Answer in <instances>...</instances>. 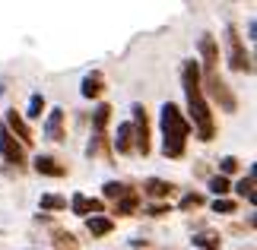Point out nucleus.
<instances>
[{
	"label": "nucleus",
	"mask_w": 257,
	"mask_h": 250,
	"mask_svg": "<svg viewBox=\"0 0 257 250\" xmlns=\"http://www.w3.org/2000/svg\"><path fill=\"white\" fill-rule=\"evenodd\" d=\"M235 209H238V206H235L232 199H225V196H222V199H216V203H213V212H219V215H232Z\"/></svg>",
	"instance_id": "nucleus-26"
},
{
	"label": "nucleus",
	"mask_w": 257,
	"mask_h": 250,
	"mask_svg": "<svg viewBox=\"0 0 257 250\" xmlns=\"http://www.w3.org/2000/svg\"><path fill=\"white\" fill-rule=\"evenodd\" d=\"M137 206H140V193H137L134 187L127 190L121 199H114V212H117V215H134V212H137Z\"/></svg>",
	"instance_id": "nucleus-14"
},
{
	"label": "nucleus",
	"mask_w": 257,
	"mask_h": 250,
	"mask_svg": "<svg viewBox=\"0 0 257 250\" xmlns=\"http://www.w3.org/2000/svg\"><path fill=\"white\" fill-rule=\"evenodd\" d=\"M254 32H257V23H254V19H251V23H248V38H251V42H254V38H257Z\"/></svg>",
	"instance_id": "nucleus-28"
},
{
	"label": "nucleus",
	"mask_w": 257,
	"mask_h": 250,
	"mask_svg": "<svg viewBox=\"0 0 257 250\" xmlns=\"http://www.w3.org/2000/svg\"><path fill=\"white\" fill-rule=\"evenodd\" d=\"M200 57H203V76H200V83H206V92L219 102L222 111H235V108H238V98H235V92L229 89V83H225L222 73H219V48H216L213 35H203L200 38Z\"/></svg>",
	"instance_id": "nucleus-2"
},
{
	"label": "nucleus",
	"mask_w": 257,
	"mask_h": 250,
	"mask_svg": "<svg viewBox=\"0 0 257 250\" xmlns=\"http://www.w3.org/2000/svg\"><path fill=\"white\" fill-rule=\"evenodd\" d=\"M0 155H4L10 165H16V168H26V146L19 143V139H16L13 133H10L7 127L0 130Z\"/></svg>",
	"instance_id": "nucleus-6"
},
{
	"label": "nucleus",
	"mask_w": 257,
	"mask_h": 250,
	"mask_svg": "<svg viewBox=\"0 0 257 250\" xmlns=\"http://www.w3.org/2000/svg\"><path fill=\"white\" fill-rule=\"evenodd\" d=\"M102 89H105V76L98 73V70H92V73L83 76V86H80L83 98H98V95H102Z\"/></svg>",
	"instance_id": "nucleus-11"
},
{
	"label": "nucleus",
	"mask_w": 257,
	"mask_h": 250,
	"mask_svg": "<svg viewBox=\"0 0 257 250\" xmlns=\"http://www.w3.org/2000/svg\"><path fill=\"white\" fill-rule=\"evenodd\" d=\"M235 190H238V196H244L248 203H254V168H248V174L235 184Z\"/></svg>",
	"instance_id": "nucleus-18"
},
{
	"label": "nucleus",
	"mask_w": 257,
	"mask_h": 250,
	"mask_svg": "<svg viewBox=\"0 0 257 250\" xmlns=\"http://www.w3.org/2000/svg\"><path fill=\"white\" fill-rule=\"evenodd\" d=\"M134 149L140 155H150V117L143 105H134Z\"/></svg>",
	"instance_id": "nucleus-5"
},
{
	"label": "nucleus",
	"mask_w": 257,
	"mask_h": 250,
	"mask_svg": "<svg viewBox=\"0 0 257 250\" xmlns=\"http://www.w3.org/2000/svg\"><path fill=\"white\" fill-rule=\"evenodd\" d=\"M32 168H35L38 174H45V177H64V174H67V168L57 162L54 155H35Z\"/></svg>",
	"instance_id": "nucleus-10"
},
{
	"label": "nucleus",
	"mask_w": 257,
	"mask_h": 250,
	"mask_svg": "<svg viewBox=\"0 0 257 250\" xmlns=\"http://www.w3.org/2000/svg\"><path fill=\"white\" fill-rule=\"evenodd\" d=\"M51 241H54V247H61V250H76V247H80V241H76L70 231H54Z\"/></svg>",
	"instance_id": "nucleus-19"
},
{
	"label": "nucleus",
	"mask_w": 257,
	"mask_h": 250,
	"mask_svg": "<svg viewBox=\"0 0 257 250\" xmlns=\"http://www.w3.org/2000/svg\"><path fill=\"white\" fill-rule=\"evenodd\" d=\"M45 136L54 139V143H61V139H64V111H61V108H54V111L48 114V121H45Z\"/></svg>",
	"instance_id": "nucleus-12"
},
{
	"label": "nucleus",
	"mask_w": 257,
	"mask_h": 250,
	"mask_svg": "<svg viewBox=\"0 0 257 250\" xmlns=\"http://www.w3.org/2000/svg\"><path fill=\"white\" fill-rule=\"evenodd\" d=\"M175 190L172 181H162V177H146V184H143V193L146 196H153V199H165Z\"/></svg>",
	"instance_id": "nucleus-13"
},
{
	"label": "nucleus",
	"mask_w": 257,
	"mask_h": 250,
	"mask_svg": "<svg viewBox=\"0 0 257 250\" xmlns=\"http://www.w3.org/2000/svg\"><path fill=\"white\" fill-rule=\"evenodd\" d=\"M197 206H203V193H184L181 203H178L181 212H191V209H197Z\"/></svg>",
	"instance_id": "nucleus-21"
},
{
	"label": "nucleus",
	"mask_w": 257,
	"mask_h": 250,
	"mask_svg": "<svg viewBox=\"0 0 257 250\" xmlns=\"http://www.w3.org/2000/svg\"><path fill=\"white\" fill-rule=\"evenodd\" d=\"M114 149H117V152H134V127L131 124H121V127H117Z\"/></svg>",
	"instance_id": "nucleus-16"
},
{
	"label": "nucleus",
	"mask_w": 257,
	"mask_h": 250,
	"mask_svg": "<svg viewBox=\"0 0 257 250\" xmlns=\"http://www.w3.org/2000/svg\"><path fill=\"white\" fill-rule=\"evenodd\" d=\"M86 231L92 234V237H105V234L114 231V222H111V218H105V215H92V218H86Z\"/></svg>",
	"instance_id": "nucleus-15"
},
{
	"label": "nucleus",
	"mask_w": 257,
	"mask_h": 250,
	"mask_svg": "<svg viewBox=\"0 0 257 250\" xmlns=\"http://www.w3.org/2000/svg\"><path fill=\"white\" fill-rule=\"evenodd\" d=\"M238 165H241V162H238L235 155H222V158H219V174H222V177H229V174L238 171Z\"/></svg>",
	"instance_id": "nucleus-23"
},
{
	"label": "nucleus",
	"mask_w": 257,
	"mask_h": 250,
	"mask_svg": "<svg viewBox=\"0 0 257 250\" xmlns=\"http://www.w3.org/2000/svg\"><path fill=\"white\" fill-rule=\"evenodd\" d=\"M159 121H162V152H165V158H181L184 149H187V136H191L187 117L181 114L178 105L165 102Z\"/></svg>",
	"instance_id": "nucleus-3"
},
{
	"label": "nucleus",
	"mask_w": 257,
	"mask_h": 250,
	"mask_svg": "<svg viewBox=\"0 0 257 250\" xmlns=\"http://www.w3.org/2000/svg\"><path fill=\"white\" fill-rule=\"evenodd\" d=\"M127 190H131V187L121 184V181H108V184H105V196H108V199H121Z\"/></svg>",
	"instance_id": "nucleus-24"
},
{
	"label": "nucleus",
	"mask_w": 257,
	"mask_h": 250,
	"mask_svg": "<svg viewBox=\"0 0 257 250\" xmlns=\"http://www.w3.org/2000/svg\"><path fill=\"white\" fill-rule=\"evenodd\" d=\"M70 209H73V215H80V218H92V215H102L105 212V203H102V199H95V196H86V193H73Z\"/></svg>",
	"instance_id": "nucleus-8"
},
{
	"label": "nucleus",
	"mask_w": 257,
	"mask_h": 250,
	"mask_svg": "<svg viewBox=\"0 0 257 250\" xmlns=\"http://www.w3.org/2000/svg\"><path fill=\"white\" fill-rule=\"evenodd\" d=\"M225 42H229V67L238 70V73H251V70H254L251 54L244 51L241 35H238V29H235V26H225Z\"/></svg>",
	"instance_id": "nucleus-4"
},
{
	"label": "nucleus",
	"mask_w": 257,
	"mask_h": 250,
	"mask_svg": "<svg viewBox=\"0 0 257 250\" xmlns=\"http://www.w3.org/2000/svg\"><path fill=\"white\" fill-rule=\"evenodd\" d=\"M38 206H42L45 212H48V209H67V199H64V196H57V193H45Z\"/></svg>",
	"instance_id": "nucleus-22"
},
{
	"label": "nucleus",
	"mask_w": 257,
	"mask_h": 250,
	"mask_svg": "<svg viewBox=\"0 0 257 250\" xmlns=\"http://www.w3.org/2000/svg\"><path fill=\"white\" fill-rule=\"evenodd\" d=\"M7 130H10L13 136H19V143H23V146H29V143L35 139V136H32V130H29V124L16 114V108H13V111H7Z\"/></svg>",
	"instance_id": "nucleus-9"
},
{
	"label": "nucleus",
	"mask_w": 257,
	"mask_h": 250,
	"mask_svg": "<svg viewBox=\"0 0 257 250\" xmlns=\"http://www.w3.org/2000/svg\"><path fill=\"white\" fill-rule=\"evenodd\" d=\"M108 117H111V105H98L95 111H92V139H89V149H86L89 155H95L98 149H102V143H105V124H108Z\"/></svg>",
	"instance_id": "nucleus-7"
},
{
	"label": "nucleus",
	"mask_w": 257,
	"mask_h": 250,
	"mask_svg": "<svg viewBox=\"0 0 257 250\" xmlns=\"http://www.w3.org/2000/svg\"><path fill=\"white\" fill-rule=\"evenodd\" d=\"M165 212H172V209L165 206V203H156V206L146 209V215H153V218H159V215H165Z\"/></svg>",
	"instance_id": "nucleus-27"
},
{
	"label": "nucleus",
	"mask_w": 257,
	"mask_h": 250,
	"mask_svg": "<svg viewBox=\"0 0 257 250\" xmlns=\"http://www.w3.org/2000/svg\"><path fill=\"white\" fill-rule=\"evenodd\" d=\"M191 244L200 247V250H219V247H222V237L216 234V231H200V234L191 237Z\"/></svg>",
	"instance_id": "nucleus-17"
},
{
	"label": "nucleus",
	"mask_w": 257,
	"mask_h": 250,
	"mask_svg": "<svg viewBox=\"0 0 257 250\" xmlns=\"http://www.w3.org/2000/svg\"><path fill=\"white\" fill-rule=\"evenodd\" d=\"M42 111H45V95L35 92L32 98H29V111H26V114H29V117H42Z\"/></svg>",
	"instance_id": "nucleus-25"
},
{
	"label": "nucleus",
	"mask_w": 257,
	"mask_h": 250,
	"mask_svg": "<svg viewBox=\"0 0 257 250\" xmlns=\"http://www.w3.org/2000/svg\"><path fill=\"white\" fill-rule=\"evenodd\" d=\"M181 79H184V95H187V111H191V121H194V133L200 143H210L216 136V121H213V111L206 105V95H203V83H200V67L197 61H187L181 70Z\"/></svg>",
	"instance_id": "nucleus-1"
},
{
	"label": "nucleus",
	"mask_w": 257,
	"mask_h": 250,
	"mask_svg": "<svg viewBox=\"0 0 257 250\" xmlns=\"http://www.w3.org/2000/svg\"><path fill=\"white\" fill-rule=\"evenodd\" d=\"M210 190H213V193H216V199H222V196H225V193H229V190H232V184H229V177L216 174L213 181H210Z\"/></svg>",
	"instance_id": "nucleus-20"
}]
</instances>
